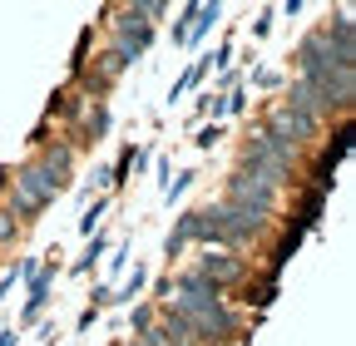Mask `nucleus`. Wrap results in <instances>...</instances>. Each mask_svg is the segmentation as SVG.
I'll list each match as a JSON object with an SVG mask.
<instances>
[{
  "mask_svg": "<svg viewBox=\"0 0 356 346\" xmlns=\"http://www.w3.org/2000/svg\"><path fill=\"white\" fill-rule=\"evenodd\" d=\"M292 163H297V149L273 139V134H252L243 144V173H252V179H262L267 188H287L292 183Z\"/></svg>",
  "mask_w": 356,
  "mask_h": 346,
  "instance_id": "nucleus-2",
  "label": "nucleus"
},
{
  "mask_svg": "<svg viewBox=\"0 0 356 346\" xmlns=\"http://www.w3.org/2000/svg\"><path fill=\"white\" fill-rule=\"evenodd\" d=\"M193 179H198V173H173V179H168V188H163V198H168V203H173V198H184Z\"/></svg>",
  "mask_w": 356,
  "mask_h": 346,
  "instance_id": "nucleus-19",
  "label": "nucleus"
},
{
  "mask_svg": "<svg viewBox=\"0 0 356 346\" xmlns=\"http://www.w3.org/2000/svg\"><path fill=\"white\" fill-rule=\"evenodd\" d=\"M193 272H203L213 287L228 292L233 282L248 277V263H243V257H233V252H213V247H203V257H198V267H193Z\"/></svg>",
  "mask_w": 356,
  "mask_h": 346,
  "instance_id": "nucleus-7",
  "label": "nucleus"
},
{
  "mask_svg": "<svg viewBox=\"0 0 356 346\" xmlns=\"http://www.w3.org/2000/svg\"><path fill=\"white\" fill-rule=\"evenodd\" d=\"M292 65H297V74H322V69H337V55H332L327 40H322V30H312L302 45L292 50Z\"/></svg>",
  "mask_w": 356,
  "mask_h": 346,
  "instance_id": "nucleus-8",
  "label": "nucleus"
},
{
  "mask_svg": "<svg viewBox=\"0 0 356 346\" xmlns=\"http://www.w3.org/2000/svg\"><path fill=\"white\" fill-rule=\"evenodd\" d=\"M109 302H114V292H109V287H99L95 297H89V302H84V312H79V331H84V327H95V317L109 307Z\"/></svg>",
  "mask_w": 356,
  "mask_h": 346,
  "instance_id": "nucleus-15",
  "label": "nucleus"
},
{
  "mask_svg": "<svg viewBox=\"0 0 356 346\" xmlns=\"http://www.w3.org/2000/svg\"><path fill=\"white\" fill-rule=\"evenodd\" d=\"M55 277H60V263L40 267V272L30 277V302H25V312H20V327H35V322L44 317V307H50V287H55Z\"/></svg>",
  "mask_w": 356,
  "mask_h": 346,
  "instance_id": "nucleus-9",
  "label": "nucleus"
},
{
  "mask_svg": "<svg viewBox=\"0 0 356 346\" xmlns=\"http://www.w3.org/2000/svg\"><path fill=\"white\" fill-rule=\"evenodd\" d=\"M15 282H20V272H15V267H10V272H6V277H0V297H6V292H10V287H15Z\"/></svg>",
  "mask_w": 356,
  "mask_h": 346,
  "instance_id": "nucleus-23",
  "label": "nucleus"
},
{
  "mask_svg": "<svg viewBox=\"0 0 356 346\" xmlns=\"http://www.w3.org/2000/svg\"><path fill=\"white\" fill-rule=\"evenodd\" d=\"M144 287H149V267H134V277H129V282H124V292H119V297H114V302H134V297H139V292H144Z\"/></svg>",
  "mask_w": 356,
  "mask_h": 346,
  "instance_id": "nucleus-18",
  "label": "nucleus"
},
{
  "mask_svg": "<svg viewBox=\"0 0 356 346\" xmlns=\"http://www.w3.org/2000/svg\"><path fill=\"white\" fill-rule=\"evenodd\" d=\"M356 99V74H341V69H322V74H297L292 90H287V109H302V114H346Z\"/></svg>",
  "mask_w": 356,
  "mask_h": 346,
  "instance_id": "nucleus-1",
  "label": "nucleus"
},
{
  "mask_svg": "<svg viewBox=\"0 0 356 346\" xmlns=\"http://www.w3.org/2000/svg\"><path fill=\"white\" fill-rule=\"evenodd\" d=\"M149 40H154V25L139 15V6H124V10H119V20H114V45H119L124 55L139 60V55L149 50Z\"/></svg>",
  "mask_w": 356,
  "mask_h": 346,
  "instance_id": "nucleus-6",
  "label": "nucleus"
},
{
  "mask_svg": "<svg viewBox=\"0 0 356 346\" xmlns=\"http://www.w3.org/2000/svg\"><path fill=\"white\" fill-rule=\"evenodd\" d=\"M129 65H134V55H124V50H119V45H109V50H104V55H99V65H95V74H99V79H104V84H109V79H119V74H124V69H129Z\"/></svg>",
  "mask_w": 356,
  "mask_h": 346,
  "instance_id": "nucleus-12",
  "label": "nucleus"
},
{
  "mask_svg": "<svg viewBox=\"0 0 356 346\" xmlns=\"http://www.w3.org/2000/svg\"><path fill=\"white\" fill-rule=\"evenodd\" d=\"M0 346H15V327H6V331H0Z\"/></svg>",
  "mask_w": 356,
  "mask_h": 346,
  "instance_id": "nucleus-24",
  "label": "nucleus"
},
{
  "mask_svg": "<svg viewBox=\"0 0 356 346\" xmlns=\"http://www.w3.org/2000/svg\"><path fill=\"white\" fill-rule=\"evenodd\" d=\"M44 346H55V341H44Z\"/></svg>",
  "mask_w": 356,
  "mask_h": 346,
  "instance_id": "nucleus-26",
  "label": "nucleus"
},
{
  "mask_svg": "<svg viewBox=\"0 0 356 346\" xmlns=\"http://www.w3.org/2000/svg\"><path fill=\"white\" fill-rule=\"evenodd\" d=\"M65 188L50 179V173H40L35 163H25V168H15V179H10V203H6V213L20 223V218H40L44 208H50L55 198H60Z\"/></svg>",
  "mask_w": 356,
  "mask_h": 346,
  "instance_id": "nucleus-3",
  "label": "nucleus"
},
{
  "mask_svg": "<svg viewBox=\"0 0 356 346\" xmlns=\"http://www.w3.org/2000/svg\"><path fill=\"white\" fill-rule=\"evenodd\" d=\"M154 317H159V307H134V331L144 336V331L154 327Z\"/></svg>",
  "mask_w": 356,
  "mask_h": 346,
  "instance_id": "nucleus-20",
  "label": "nucleus"
},
{
  "mask_svg": "<svg viewBox=\"0 0 356 346\" xmlns=\"http://www.w3.org/2000/svg\"><path fill=\"white\" fill-rule=\"evenodd\" d=\"M79 134H84V144H99L104 134H109V104H95L84 114V124H79Z\"/></svg>",
  "mask_w": 356,
  "mask_h": 346,
  "instance_id": "nucleus-13",
  "label": "nucleus"
},
{
  "mask_svg": "<svg viewBox=\"0 0 356 346\" xmlns=\"http://www.w3.org/2000/svg\"><path fill=\"white\" fill-rule=\"evenodd\" d=\"M218 139H222V129H218V124H208V129H203V134H198L193 144H198V149H213Z\"/></svg>",
  "mask_w": 356,
  "mask_h": 346,
  "instance_id": "nucleus-22",
  "label": "nucleus"
},
{
  "mask_svg": "<svg viewBox=\"0 0 356 346\" xmlns=\"http://www.w3.org/2000/svg\"><path fill=\"white\" fill-rule=\"evenodd\" d=\"M104 213H109V198H95V203L84 208V218H79V233H89V238H95V228H99V218H104Z\"/></svg>",
  "mask_w": 356,
  "mask_h": 346,
  "instance_id": "nucleus-17",
  "label": "nucleus"
},
{
  "mask_svg": "<svg viewBox=\"0 0 356 346\" xmlns=\"http://www.w3.org/2000/svg\"><path fill=\"white\" fill-rule=\"evenodd\" d=\"M346 149H351V124H341L337 129V139L322 149V158H317V179H312V188L317 193H332V173H337V163L346 158Z\"/></svg>",
  "mask_w": 356,
  "mask_h": 346,
  "instance_id": "nucleus-10",
  "label": "nucleus"
},
{
  "mask_svg": "<svg viewBox=\"0 0 356 346\" xmlns=\"http://www.w3.org/2000/svg\"><path fill=\"white\" fill-rule=\"evenodd\" d=\"M35 168H40V173H50V179H55L60 188H70L74 149H70V144H44V149H40V158H35Z\"/></svg>",
  "mask_w": 356,
  "mask_h": 346,
  "instance_id": "nucleus-11",
  "label": "nucleus"
},
{
  "mask_svg": "<svg viewBox=\"0 0 356 346\" xmlns=\"http://www.w3.org/2000/svg\"><path fill=\"white\" fill-rule=\"evenodd\" d=\"M188 242H193V213H184V218L173 223V233L163 238V257H178V252H184Z\"/></svg>",
  "mask_w": 356,
  "mask_h": 346,
  "instance_id": "nucleus-14",
  "label": "nucleus"
},
{
  "mask_svg": "<svg viewBox=\"0 0 356 346\" xmlns=\"http://www.w3.org/2000/svg\"><path fill=\"white\" fill-rule=\"evenodd\" d=\"M262 134H273V139H282V144H307V139H317L322 134V119L317 114H302V109H287V104H277L273 114H267V129Z\"/></svg>",
  "mask_w": 356,
  "mask_h": 346,
  "instance_id": "nucleus-5",
  "label": "nucleus"
},
{
  "mask_svg": "<svg viewBox=\"0 0 356 346\" xmlns=\"http://www.w3.org/2000/svg\"><path fill=\"white\" fill-rule=\"evenodd\" d=\"M15 228H20V223L10 218V213H6V208H0V242H15Z\"/></svg>",
  "mask_w": 356,
  "mask_h": 346,
  "instance_id": "nucleus-21",
  "label": "nucleus"
},
{
  "mask_svg": "<svg viewBox=\"0 0 356 346\" xmlns=\"http://www.w3.org/2000/svg\"><path fill=\"white\" fill-rule=\"evenodd\" d=\"M104 247H109V242H104V233H95V238L84 242V252L74 257V272H89V267H95V257H104Z\"/></svg>",
  "mask_w": 356,
  "mask_h": 346,
  "instance_id": "nucleus-16",
  "label": "nucleus"
},
{
  "mask_svg": "<svg viewBox=\"0 0 356 346\" xmlns=\"http://www.w3.org/2000/svg\"><path fill=\"white\" fill-rule=\"evenodd\" d=\"M129 346H163V341H129Z\"/></svg>",
  "mask_w": 356,
  "mask_h": 346,
  "instance_id": "nucleus-25",
  "label": "nucleus"
},
{
  "mask_svg": "<svg viewBox=\"0 0 356 346\" xmlns=\"http://www.w3.org/2000/svg\"><path fill=\"white\" fill-rule=\"evenodd\" d=\"M222 208H233V213H248V218H273L277 213V188H267L262 179H252V173H233L228 183H222V198H218Z\"/></svg>",
  "mask_w": 356,
  "mask_h": 346,
  "instance_id": "nucleus-4",
  "label": "nucleus"
}]
</instances>
